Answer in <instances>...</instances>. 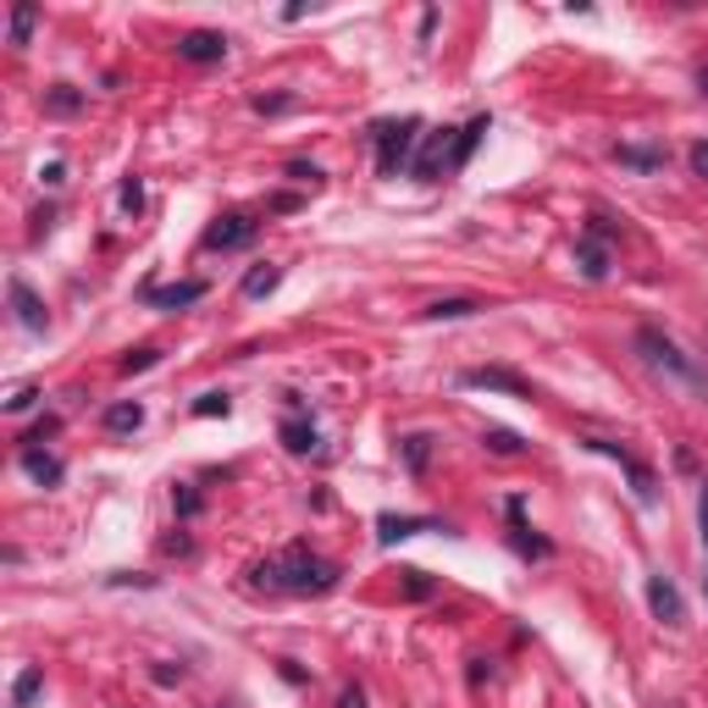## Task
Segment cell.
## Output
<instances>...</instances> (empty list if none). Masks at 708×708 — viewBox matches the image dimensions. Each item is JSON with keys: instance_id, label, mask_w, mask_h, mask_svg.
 Here are the masks:
<instances>
[{"instance_id": "1", "label": "cell", "mask_w": 708, "mask_h": 708, "mask_svg": "<svg viewBox=\"0 0 708 708\" xmlns=\"http://www.w3.org/2000/svg\"><path fill=\"white\" fill-rule=\"evenodd\" d=\"M255 587H271V592H332L337 587V565H326L321 554H310V548H288V554H277V559H266V565H255Z\"/></svg>"}, {"instance_id": "2", "label": "cell", "mask_w": 708, "mask_h": 708, "mask_svg": "<svg viewBox=\"0 0 708 708\" xmlns=\"http://www.w3.org/2000/svg\"><path fill=\"white\" fill-rule=\"evenodd\" d=\"M636 348H642V361L653 366V372H664L669 383H680L686 394H697V399H708V372L691 361V354L669 337V332H658V326H642L636 332Z\"/></svg>"}, {"instance_id": "3", "label": "cell", "mask_w": 708, "mask_h": 708, "mask_svg": "<svg viewBox=\"0 0 708 708\" xmlns=\"http://www.w3.org/2000/svg\"><path fill=\"white\" fill-rule=\"evenodd\" d=\"M377 139V172L383 178H399L405 167H416V144H421V117H399V122H377L372 128Z\"/></svg>"}, {"instance_id": "4", "label": "cell", "mask_w": 708, "mask_h": 708, "mask_svg": "<svg viewBox=\"0 0 708 708\" xmlns=\"http://www.w3.org/2000/svg\"><path fill=\"white\" fill-rule=\"evenodd\" d=\"M449 155H454V128H438V133H421V155H416V178L421 183H438L449 172Z\"/></svg>"}, {"instance_id": "5", "label": "cell", "mask_w": 708, "mask_h": 708, "mask_svg": "<svg viewBox=\"0 0 708 708\" xmlns=\"http://www.w3.org/2000/svg\"><path fill=\"white\" fill-rule=\"evenodd\" d=\"M255 233H260V222L233 211V216H216L205 227V249H244V244H255Z\"/></svg>"}, {"instance_id": "6", "label": "cell", "mask_w": 708, "mask_h": 708, "mask_svg": "<svg viewBox=\"0 0 708 708\" xmlns=\"http://www.w3.org/2000/svg\"><path fill=\"white\" fill-rule=\"evenodd\" d=\"M178 56L194 62V67H211V62L227 56V34H216V29H189V34H178Z\"/></svg>"}, {"instance_id": "7", "label": "cell", "mask_w": 708, "mask_h": 708, "mask_svg": "<svg viewBox=\"0 0 708 708\" xmlns=\"http://www.w3.org/2000/svg\"><path fill=\"white\" fill-rule=\"evenodd\" d=\"M576 266H581V277H587V282H598V277L609 271V227H603V222H592V227L581 233V244H576Z\"/></svg>"}, {"instance_id": "8", "label": "cell", "mask_w": 708, "mask_h": 708, "mask_svg": "<svg viewBox=\"0 0 708 708\" xmlns=\"http://www.w3.org/2000/svg\"><path fill=\"white\" fill-rule=\"evenodd\" d=\"M7 299H12V315H18L29 332H45V326H51V310H45V299H40V293H34L23 277H12V282H7Z\"/></svg>"}, {"instance_id": "9", "label": "cell", "mask_w": 708, "mask_h": 708, "mask_svg": "<svg viewBox=\"0 0 708 708\" xmlns=\"http://www.w3.org/2000/svg\"><path fill=\"white\" fill-rule=\"evenodd\" d=\"M465 388H487V394L532 399V383H526L521 372H504V366H476V372H465Z\"/></svg>"}, {"instance_id": "10", "label": "cell", "mask_w": 708, "mask_h": 708, "mask_svg": "<svg viewBox=\"0 0 708 708\" xmlns=\"http://www.w3.org/2000/svg\"><path fill=\"white\" fill-rule=\"evenodd\" d=\"M587 449H592V454H609V460H620V471L636 482V498H642V504H653V498H658V482H653V471H647V465H636V460H631L620 443H603V438H592Z\"/></svg>"}, {"instance_id": "11", "label": "cell", "mask_w": 708, "mask_h": 708, "mask_svg": "<svg viewBox=\"0 0 708 708\" xmlns=\"http://www.w3.org/2000/svg\"><path fill=\"white\" fill-rule=\"evenodd\" d=\"M647 609H653V620H664V625H680V620H686L680 592H675L669 576H647Z\"/></svg>"}, {"instance_id": "12", "label": "cell", "mask_w": 708, "mask_h": 708, "mask_svg": "<svg viewBox=\"0 0 708 708\" xmlns=\"http://www.w3.org/2000/svg\"><path fill=\"white\" fill-rule=\"evenodd\" d=\"M205 299V282L189 277V282H167V288H144V304L155 310H183V304H200Z\"/></svg>"}, {"instance_id": "13", "label": "cell", "mask_w": 708, "mask_h": 708, "mask_svg": "<svg viewBox=\"0 0 708 708\" xmlns=\"http://www.w3.org/2000/svg\"><path fill=\"white\" fill-rule=\"evenodd\" d=\"M487 128H493L487 117H471L465 128H454V155H449V172H460V167H465V161L476 155V144L487 139Z\"/></svg>"}, {"instance_id": "14", "label": "cell", "mask_w": 708, "mask_h": 708, "mask_svg": "<svg viewBox=\"0 0 708 708\" xmlns=\"http://www.w3.org/2000/svg\"><path fill=\"white\" fill-rule=\"evenodd\" d=\"M416 532H438V521H416V515H383L377 521V537L394 548V543H405V537H416Z\"/></svg>"}, {"instance_id": "15", "label": "cell", "mask_w": 708, "mask_h": 708, "mask_svg": "<svg viewBox=\"0 0 708 708\" xmlns=\"http://www.w3.org/2000/svg\"><path fill=\"white\" fill-rule=\"evenodd\" d=\"M23 471H29L40 487H56V482L67 476V471H62V460H56V454H40V449H23Z\"/></svg>"}, {"instance_id": "16", "label": "cell", "mask_w": 708, "mask_h": 708, "mask_svg": "<svg viewBox=\"0 0 708 708\" xmlns=\"http://www.w3.org/2000/svg\"><path fill=\"white\" fill-rule=\"evenodd\" d=\"M277 282H282V266H271V260H266V266H255V271L244 277V299H266Z\"/></svg>"}, {"instance_id": "17", "label": "cell", "mask_w": 708, "mask_h": 708, "mask_svg": "<svg viewBox=\"0 0 708 708\" xmlns=\"http://www.w3.org/2000/svg\"><path fill=\"white\" fill-rule=\"evenodd\" d=\"M100 421H106V432H139L144 427V405H111Z\"/></svg>"}, {"instance_id": "18", "label": "cell", "mask_w": 708, "mask_h": 708, "mask_svg": "<svg viewBox=\"0 0 708 708\" xmlns=\"http://www.w3.org/2000/svg\"><path fill=\"white\" fill-rule=\"evenodd\" d=\"M614 161L636 167V172H658L664 167V150H636V144H614Z\"/></svg>"}, {"instance_id": "19", "label": "cell", "mask_w": 708, "mask_h": 708, "mask_svg": "<svg viewBox=\"0 0 708 708\" xmlns=\"http://www.w3.org/2000/svg\"><path fill=\"white\" fill-rule=\"evenodd\" d=\"M282 443L293 454H315V427L310 421H282Z\"/></svg>"}, {"instance_id": "20", "label": "cell", "mask_w": 708, "mask_h": 708, "mask_svg": "<svg viewBox=\"0 0 708 708\" xmlns=\"http://www.w3.org/2000/svg\"><path fill=\"white\" fill-rule=\"evenodd\" d=\"M40 686H45V675H40V669H23V675L12 680V708H29V702L40 697Z\"/></svg>"}, {"instance_id": "21", "label": "cell", "mask_w": 708, "mask_h": 708, "mask_svg": "<svg viewBox=\"0 0 708 708\" xmlns=\"http://www.w3.org/2000/svg\"><path fill=\"white\" fill-rule=\"evenodd\" d=\"M476 310H482L476 299H438L427 315H432V321H460V315H476Z\"/></svg>"}, {"instance_id": "22", "label": "cell", "mask_w": 708, "mask_h": 708, "mask_svg": "<svg viewBox=\"0 0 708 708\" xmlns=\"http://www.w3.org/2000/svg\"><path fill=\"white\" fill-rule=\"evenodd\" d=\"M427 460H432V438H421V432L405 438V465L410 471H427Z\"/></svg>"}, {"instance_id": "23", "label": "cell", "mask_w": 708, "mask_h": 708, "mask_svg": "<svg viewBox=\"0 0 708 708\" xmlns=\"http://www.w3.org/2000/svg\"><path fill=\"white\" fill-rule=\"evenodd\" d=\"M155 361H161V348H133V354H122V366H117V372H122V377H133V372H150Z\"/></svg>"}, {"instance_id": "24", "label": "cell", "mask_w": 708, "mask_h": 708, "mask_svg": "<svg viewBox=\"0 0 708 708\" xmlns=\"http://www.w3.org/2000/svg\"><path fill=\"white\" fill-rule=\"evenodd\" d=\"M34 23H40V12H34V7H18V12H12V45H29Z\"/></svg>"}, {"instance_id": "25", "label": "cell", "mask_w": 708, "mask_h": 708, "mask_svg": "<svg viewBox=\"0 0 708 708\" xmlns=\"http://www.w3.org/2000/svg\"><path fill=\"white\" fill-rule=\"evenodd\" d=\"M45 106H51V111H62V117H67V111H78V106H84V95H78V89H67V84H56V89H51V95H45Z\"/></svg>"}, {"instance_id": "26", "label": "cell", "mask_w": 708, "mask_h": 708, "mask_svg": "<svg viewBox=\"0 0 708 708\" xmlns=\"http://www.w3.org/2000/svg\"><path fill=\"white\" fill-rule=\"evenodd\" d=\"M482 443H487L493 454H521V438H515V432H504V427H493V432H482Z\"/></svg>"}, {"instance_id": "27", "label": "cell", "mask_w": 708, "mask_h": 708, "mask_svg": "<svg viewBox=\"0 0 708 708\" xmlns=\"http://www.w3.org/2000/svg\"><path fill=\"white\" fill-rule=\"evenodd\" d=\"M227 410H233L227 394H200V405H194V416H227Z\"/></svg>"}, {"instance_id": "28", "label": "cell", "mask_w": 708, "mask_h": 708, "mask_svg": "<svg viewBox=\"0 0 708 708\" xmlns=\"http://www.w3.org/2000/svg\"><path fill=\"white\" fill-rule=\"evenodd\" d=\"M34 405H40V388H18V394L7 399V410H12V416H23V410H34Z\"/></svg>"}, {"instance_id": "29", "label": "cell", "mask_w": 708, "mask_h": 708, "mask_svg": "<svg viewBox=\"0 0 708 708\" xmlns=\"http://www.w3.org/2000/svg\"><path fill=\"white\" fill-rule=\"evenodd\" d=\"M288 178H299V183H321V167H315V161H288Z\"/></svg>"}, {"instance_id": "30", "label": "cell", "mask_w": 708, "mask_h": 708, "mask_svg": "<svg viewBox=\"0 0 708 708\" xmlns=\"http://www.w3.org/2000/svg\"><path fill=\"white\" fill-rule=\"evenodd\" d=\"M144 205V189H139V178H128L122 183V211H139Z\"/></svg>"}, {"instance_id": "31", "label": "cell", "mask_w": 708, "mask_h": 708, "mask_svg": "<svg viewBox=\"0 0 708 708\" xmlns=\"http://www.w3.org/2000/svg\"><path fill=\"white\" fill-rule=\"evenodd\" d=\"M56 427H62V421H56V416H45V421H40V427H34V432H29V438H23V443H29V449H34V443H45V438H51V432H56Z\"/></svg>"}, {"instance_id": "32", "label": "cell", "mask_w": 708, "mask_h": 708, "mask_svg": "<svg viewBox=\"0 0 708 708\" xmlns=\"http://www.w3.org/2000/svg\"><path fill=\"white\" fill-rule=\"evenodd\" d=\"M172 498H178V515H200V493L183 487V493H172Z\"/></svg>"}, {"instance_id": "33", "label": "cell", "mask_w": 708, "mask_h": 708, "mask_svg": "<svg viewBox=\"0 0 708 708\" xmlns=\"http://www.w3.org/2000/svg\"><path fill=\"white\" fill-rule=\"evenodd\" d=\"M691 172H697V178H708V139H702V144H691Z\"/></svg>"}, {"instance_id": "34", "label": "cell", "mask_w": 708, "mask_h": 708, "mask_svg": "<svg viewBox=\"0 0 708 708\" xmlns=\"http://www.w3.org/2000/svg\"><path fill=\"white\" fill-rule=\"evenodd\" d=\"M405 587H410V598H427V592H432V581H427L421 570H410V581H405Z\"/></svg>"}, {"instance_id": "35", "label": "cell", "mask_w": 708, "mask_h": 708, "mask_svg": "<svg viewBox=\"0 0 708 708\" xmlns=\"http://www.w3.org/2000/svg\"><path fill=\"white\" fill-rule=\"evenodd\" d=\"M702 554H708V487H702ZM702 592H708V570H702Z\"/></svg>"}, {"instance_id": "36", "label": "cell", "mask_w": 708, "mask_h": 708, "mask_svg": "<svg viewBox=\"0 0 708 708\" xmlns=\"http://www.w3.org/2000/svg\"><path fill=\"white\" fill-rule=\"evenodd\" d=\"M337 708H366V697H361V691H343V702H337Z\"/></svg>"}, {"instance_id": "37", "label": "cell", "mask_w": 708, "mask_h": 708, "mask_svg": "<svg viewBox=\"0 0 708 708\" xmlns=\"http://www.w3.org/2000/svg\"><path fill=\"white\" fill-rule=\"evenodd\" d=\"M697 95H702V100H708V62H702V67H697Z\"/></svg>"}]
</instances>
